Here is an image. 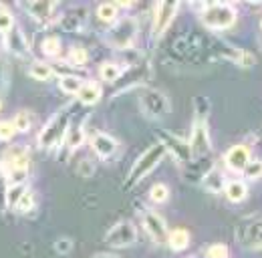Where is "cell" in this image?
<instances>
[{"instance_id":"1","label":"cell","mask_w":262,"mask_h":258,"mask_svg":"<svg viewBox=\"0 0 262 258\" xmlns=\"http://www.w3.org/2000/svg\"><path fill=\"white\" fill-rule=\"evenodd\" d=\"M73 111H75V103H67L42 125V129L38 131V137H36V145L40 149L49 152V149L59 147L65 141L69 127H71Z\"/></svg>"},{"instance_id":"2","label":"cell","mask_w":262,"mask_h":258,"mask_svg":"<svg viewBox=\"0 0 262 258\" xmlns=\"http://www.w3.org/2000/svg\"><path fill=\"white\" fill-rule=\"evenodd\" d=\"M165 149L162 143H154V145H149L145 152H141L139 154V158L133 161V165L129 167V174H127V178H125V182H123V190H129L133 186H137L139 182H143L162 161L165 160Z\"/></svg>"},{"instance_id":"3","label":"cell","mask_w":262,"mask_h":258,"mask_svg":"<svg viewBox=\"0 0 262 258\" xmlns=\"http://www.w3.org/2000/svg\"><path fill=\"white\" fill-rule=\"evenodd\" d=\"M238 10L234 4L228 2H208L200 8V20L202 25L212 32L228 31L236 25Z\"/></svg>"},{"instance_id":"4","label":"cell","mask_w":262,"mask_h":258,"mask_svg":"<svg viewBox=\"0 0 262 258\" xmlns=\"http://www.w3.org/2000/svg\"><path fill=\"white\" fill-rule=\"evenodd\" d=\"M135 38H137V20L129 14L121 16L105 32V42L115 51H131Z\"/></svg>"},{"instance_id":"5","label":"cell","mask_w":262,"mask_h":258,"mask_svg":"<svg viewBox=\"0 0 262 258\" xmlns=\"http://www.w3.org/2000/svg\"><path fill=\"white\" fill-rule=\"evenodd\" d=\"M2 165L6 169L10 184H25L29 169H31V154L23 145H12L6 149Z\"/></svg>"},{"instance_id":"6","label":"cell","mask_w":262,"mask_h":258,"mask_svg":"<svg viewBox=\"0 0 262 258\" xmlns=\"http://www.w3.org/2000/svg\"><path fill=\"white\" fill-rule=\"evenodd\" d=\"M236 242L250 250H262V214L244 216L234 230Z\"/></svg>"},{"instance_id":"7","label":"cell","mask_w":262,"mask_h":258,"mask_svg":"<svg viewBox=\"0 0 262 258\" xmlns=\"http://www.w3.org/2000/svg\"><path fill=\"white\" fill-rule=\"evenodd\" d=\"M158 143H162L167 156H171V160L178 161L180 165H188L192 163V149H190V143L186 137L178 135V133H171V131H165L160 129L158 133Z\"/></svg>"},{"instance_id":"8","label":"cell","mask_w":262,"mask_h":258,"mask_svg":"<svg viewBox=\"0 0 262 258\" xmlns=\"http://www.w3.org/2000/svg\"><path fill=\"white\" fill-rule=\"evenodd\" d=\"M139 109L147 119H162L171 111V103L164 91L145 89L139 97Z\"/></svg>"},{"instance_id":"9","label":"cell","mask_w":262,"mask_h":258,"mask_svg":"<svg viewBox=\"0 0 262 258\" xmlns=\"http://www.w3.org/2000/svg\"><path fill=\"white\" fill-rule=\"evenodd\" d=\"M180 8H182L180 2H156L154 4V8H151V34L156 40H160L167 32L176 14L180 12Z\"/></svg>"},{"instance_id":"10","label":"cell","mask_w":262,"mask_h":258,"mask_svg":"<svg viewBox=\"0 0 262 258\" xmlns=\"http://www.w3.org/2000/svg\"><path fill=\"white\" fill-rule=\"evenodd\" d=\"M103 242L109 248H129L137 242V228L131 220H119L105 232Z\"/></svg>"},{"instance_id":"11","label":"cell","mask_w":262,"mask_h":258,"mask_svg":"<svg viewBox=\"0 0 262 258\" xmlns=\"http://www.w3.org/2000/svg\"><path fill=\"white\" fill-rule=\"evenodd\" d=\"M139 218H141V226L145 228L147 236H149L158 246H165V244H167L169 228H167V222L164 220V216H160L156 210L141 208Z\"/></svg>"},{"instance_id":"12","label":"cell","mask_w":262,"mask_h":258,"mask_svg":"<svg viewBox=\"0 0 262 258\" xmlns=\"http://www.w3.org/2000/svg\"><path fill=\"white\" fill-rule=\"evenodd\" d=\"M190 149H192V158L194 160H204L212 154V137H210V129L208 123L202 121H194L190 137H188Z\"/></svg>"},{"instance_id":"13","label":"cell","mask_w":262,"mask_h":258,"mask_svg":"<svg viewBox=\"0 0 262 258\" xmlns=\"http://www.w3.org/2000/svg\"><path fill=\"white\" fill-rule=\"evenodd\" d=\"M20 8L34 18L40 25H53L55 23V12H57V2L51 0H29V2H20Z\"/></svg>"},{"instance_id":"14","label":"cell","mask_w":262,"mask_h":258,"mask_svg":"<svg viewBox=\"0 0 262 258\" xmlns=\"http://www.w3.org/2000/svg\"><path fill=\"white\" fill-rule=\"evenodd\" d=\"M250 160H252L250 145H246V143H236L224 154V165H226V169L234 171V174H242Z\"/></svg>"},{"instance_id":"15","label":"cell","mask_w":262,"mask_h":258,"mask_svg":"<svg viewBox=\"0 0 262 258\" xmlns=\"http://www.w3.org/2000/svg\"><path fill=\"white\" fill-rule=\"evenodd\" d=\"M89 8L87 6H73L59 18V27L67 32H81L87 25Z\"/></svg>"},{"instance_id":"16","label":"cell","mask_w":262,"mask_h":258,"mask_svg":"<svg viewBox=\"0 0 262 258\" xmlns=\"http://www.w3.org/2000/svg\"><path fill=\"white\" fill-rule=\"evenodd\" d=\"M89 145H91V149L95 152V156L101 158V160H109V158L119 149V141H117L113 135L103 133V131H97V133L91 135Z\"/></svg>"},{"instance_id":"17","label":"cell","mask_w":262,"mask_h":258,"mask_svg":"<svg viewBox=\"0 0 262 258\" xmlns=\"http://www.w3.org/2000/svg\"><path fill=\"white\" fill-rule=\"evenodd\" d=\"M4 49H8L16 57H27L31 53L29 40H27L25 32H23V29L18 25H14L10 31L4 34Z\"/></svg>"},{"instance_id":"18","label":"cell","mask_w":262,"mask_h":258,"mask_svg":"<svg viewBox=\"0 0 262 258\" xmlns=\"http://www.w3.org/2000/svg\"><path fill=\"white\" fill-rule=\"evenodd\" d=\"M226 176H224V171L222 169H218V167H210L206 174H204V178L200 180V184H202V188L206 190V192L210 193H220L224 192V188H226Z\"/></svg>"},{"instance_id":"19","label":"cell","mask_w":262,"mask_h":258,"mask_svg":"<svg viewBox=\"0 0 262 258\" xmlns=\"http://www.w3.org/2000/svg\"><path fill=\"white\" fill-rule=\"evenodd\" d=\"M101 97H103V87L97 81H85L81 91L77 93V103L85 107H93L101 101Z\"/></svg>"},{"instance_id":"20","label":"cell","mask_w":262,"mask_h":258,"mask_svg":"<svg viewBox=\"0 0 262 258\" xmlns=\"http://www.w3.org/2000/svg\"><path fill=\"white\" fill-rule=\"evenodd\" d=\"M127 69H129L127 64L119 61H103L99 64V77L103 83H115L125 75Z\"/></svg>"},{"instance_id":"21","label":"cell","mask_w":262,"mask_h":258,"mask_svg":"<svg viewBox=\"0 0 262 258\" xmlns=\"http://www.w3.org/2000/svg\"><path fill=\"white\" fill-rule=\"evenodd\" d=\"M224 196L232 204H242L248 198V186L242 180H228L226 188H224Z\"/></svg>"},{"instance_id":"22","label":"cell","mask_w":262,"mask_h":258,"mask_svg":"<svg viewBox=\"0 0 262 258\" xmlns=\"http://www.w3.org/2000/svg\"><path fill=\"white\" fill-rule=\"evenodd\" d=\"M190 240H192V236H190V232H188L186 228H173V230H169V234H167V246H169L173 252L186 250V248L190 246Z\"/></svg>"},{"instance_id":"23","label":"cell","mask_w":262,"mask_h":258,"mask_svg":"<svg viewBox=\"0 0 262 258\" xmlns=\"http://www.w3.org/2000/svg\"><path fill=\"white\" fill-rule=\"evenodd\" d=\"M97 18L99 23L111 27L119 20V6L115 2H101L97 6Z\"/></svg>"},{"instance_id":"24","label":"cell","mask_w":262,"mask_h":258,"mask_svg":"<svg viewBox=\"0 0 262 258\" xmlns=\"http://www.w3.org/2000/svg\"><path fill=\"white\" fill-rule=\"evenodd\" d=\"M85 139H87V135L83 131V125H71L65 137V147L69 152H75L85 143Z\"/></svg>"},{"instance_id":"25","label":"cell","mask_w":262,"mask_h":258,"mask_svg":"<svg viewBox=\"0 0 262 258\" xmlns=\"http://www.w3.org/2000/svg\"><path fill=\"white\" fill-rule=\"evenodd\" d=\"M40 51H42V55L45 57H49V59H59L61 57V38L59 36H55V34H49V36H45L42 38V42H40Z\"/></svg>"},{"instance_id":"26","label":"cell","mask_w":262,"mask_h":258,"mask_svg":"<svg viewBox=\"0 0 262 258\" xmlns=\"http://www.w3.org/2000/svg\"><path fill=\"white\" fill-rule=\"evenodd\" d=\"M83 79L79 77V75H67V77H59V89L67 93V95H75L81 91V87H83Z\"/></svg>"},{"instance_id":"27","label":"cell","mask_w":262,"mask_h":258,"mask_svg":"<svg viewBox=\"0 0 262 258\" xmlns=\"http://www.w3.org/2000/svg\"><path fill=\"white\" fill-rule=\"evenodd\" d=\"M67 63L71 64L73 69H83L85 64L89 63V53L85 47H71L69 49V57H67Z\"/></svg>"},{"instance_id":"28","label":"cell","mask_w":262,"mask_h":258,"mask_svg":"<svg viewBox=\"0 0 262 258\" xmlns=\"http://www.w3.org/2000/svg\"><path fill=\"white\" fill-rule=\"evenodd\" d=\"M29 75L34 81H49L53 77V67L51 63H45V61H33L29 64Z\"/></svg>"},{"instance_id":"29","label":"cell","mask_w":262,"mask_h":258,"mask_svg":"<svg viewBox=\"0 0 262 258\" xmlns=\"http://www.w3.org/2000/svg\"><path fill=\"white\" fill-rule=\"evenodd\" d=\"M210 111H212V105H210V99H208V97L206 95L194 97V115H196V121L208 123Z\"/></svg>"},{"instance_id":"30","label":"cell","mask_w":262,"mask_h":258,"mask_svg":"<svg viewBox=\"0 0 262 258\" xmlns=\"http://www.w3.org/2000/svg\"><path fill=\"white\" fill-rule=\"evenodd\" d=\"M10 121H12V125L16 129V133H29L31 127H33V115H31V111H18Z\"/></svg>"},{"instance_id":"31","label":"cell","mask_w":262,"mask_h":258,"mask_svg":"<svg viewBox=\"0 0 262 258\" xmlns=\"http://www.w3.org/2000/svg\"><path fill=\"white\" fill-rule=\"evenodd\" d=\"M169 200V188L162 184V182H158V184H154L151 188H149V202L151 204H158V206H162Z\"/></svg>"},{"instance_id":"32","label":"cell","mask_w":262,"mask_h":258,"mask_svg":"<svg viewBox=\"0 0 262 258\" xmlns=\"http://www.w3.org/2000/svg\"><path fill=\"white\" fill-rule=\"evenodd\" d=\"M8 188H10V182H8V176H6V169L0 161V214L8 210V204H6V196H8Z\"/></svg>"},{"instance_id":"33","label":"cell","mask_w":262,"mask_h":258,"mask_svg":"<svg viewBox=\"0 0 262 258\" xmlns=\"http://www.w3.org/2000/svg\"><path fill=\"white\" fill-rule=\"evenodd\" d=\"M34 193L33 190H27V192L20 196V200L16 202V206H14V210L18 212V214H29V212H33L34 208Z\"/></svg>"},{"instance_id":"34","label":"cell","mask_w":262,"mask_h":258,"mask_svg":"<svg viewBox=\"0 0 262 258\" xmlns=\"http://www.w3.org/2000/svg\"><path fill=\"white\" fill-rule=\"evenodd\" d=\"M29 190V186L27 184H10V188H8V196H6V204H8V208H14L16 206V202L20 200V196Z\"/></svg>"},{"instance_id":"35","label":"cell","mask_w":262,"mask_h":258,"mask_svg":"<svg viewBox=\"0 0 262 258\" xmlns=\"http://www.w3.org/2000/svg\"><path fill=\"white\" fill-rule=\"evenodd\" d=\"M14 25H16V23H14L12 12H10L4 4H0V34H6Z\"/></svg>"},{"instance_id":"36","label":"cell","mask_w":262,"mask_h":258,"mask_svg":"<svg viewBox=\"0 0 262 258\" xmlns=\"http://www.w3.org/2000/svg\"><path fill=\"white\" fill-rule=\"evenodd\" d=\"M230 248L224 242H214L206 248V258H228Z\"/></svg>"},{"instance_id":"37","label":"cell","mask_w":262,"mask_h":258,"mask_svg":"<svg viewBox=\"0 0 262 258\" xmlns=\"http://www.w3.org/2000/svg\"><path fill=\"white\" fill-rule=\"evenodd\" d=\"M244 178L246 180H260L262 178V161L260 160H250L248 165L244 167Z\"/></svg>"},{"instance_id":"38","label":"cell","mask_w":262,"mask_h":258,"mask_svg":"<svg viewBox=\"0 0 262 258\" xmlns=\"http://www.w3.org/2000/svg\"><path fill=\"white\" fill-rule=\"evenodd\" d=\"M14 135H16V129L12 125V121L10 119H0V141L8 143V141L14 139Z\"/></svg>"},{"instance_id":"39","label":"cell","mask_w":262,"mask_h":258,"mask_svg":"<svg viewBox=\"0 0 262 258\" xmlns=\"http://www.w3.org/2000/svg\"><path fill=\"white\" fill-rule=\"evenodd\" d=\"M55 250L59 252V254H69L71 250H73V240L71 238H59V240H55Z\"/></svg>"},{"instance_id":"40","label":"cell","mask_w":262,"mask_h":258,"mask_svg":"<svg viewBox=\"0 0 262 258\" xmlns=\"http://www.w3.org/2000/svg\"><path fill=\"white\" fill-rule=\"evenodd\" d=\"M77 171H79V176H83V178H91V176L95 174V163L91 160H83L79 163Z\"/></svg>"},{"instance_id":"41","label":"cell","mask_w":262,"mask_h":258,"mask_svg":"<svg viewBox=\"0 0 262 258\" xmlns=\"http://www.w3.org/2000/svg\"><path fill=\"white\" fill-rule=\"evenodd\" d=\"M93 258H121V256H117V254H111V252H101V254H95Z\"/></svg>"},{"instance_id":"42","label":"cell","mask_w":262,"mask_h":258,"mask_svg":"<svg viewBox=\"0 0 262 258\" xmlns=\"http://www.w3.org/2000/svg\"><path fill=\"white\" fill-rule=\"evenodd\" d=\"M0 83H4V67L0 64Z\"/></svg>"},{"instance_id":"43","label":"cell","mask_w":262,"mask_h":258,"mask_svg":"<svg viewBox=\"0 0 262 258\" xmlns=\"http://www.w3.org/2000/svg\"><path fill=\"white\" fill-rule=\"evenodd\" d=\"M0 49H4V34H0Z\"/></svg>"},{"instance_id":"44","label":"cell","mask_w":262,"mask_h":258,"mask_svg":"<svg viewBox=\"0 0 262 258\" xmlns=\"http://www.w3.org/2000/svg\"><path fill=\"white\" fill-rule=\"evenodd\" d=\"M0 111H2V99H0Z\"/></svg>"},{"instance_id":"45","label":"cell","mask_w":262,"mask_h":258,"mask_svg":"<svg viewBox=\"0 0 262 258\" xmlns=\"http://www.w3.org/2000/svg\"><path fill=\"white\" fill-rule=\"evenodd\" d=\"M260 29H262V20H260Z\"/></svg>"},{"instance_id":"46","label":"cell","mask_w":262,"mask_h":258,"mask_svg":"<svg viewBox=\"0 0 262 258\" xmlns=\"http://www.w3.org/2000/svg\"><path fill=\"white\" fill-rule=\"evenodd\" d=\"M188 258H194V256H188Z\"/></svg>"}]
</instances>
